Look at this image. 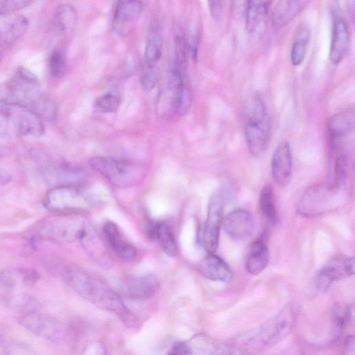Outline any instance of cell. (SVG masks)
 <instances>
[{
	"label": "cell",
	"instance_id": "cell-25",
	"mask_svg": "<svg viewBox=\"0 0 355 355\" xmlns=\"http://www.w3.org/2000/svg\"><path fill=\"white\" fill-rule=\"evenodd\" d=\"M309 3V1L282 0L275 5L272 11V21L276 28H279L295 17Z\"/></svg>",
	"mask_w": 355,
	"mask_h": 355
},
{
	"label": "cell",
	"instance_id": "cell-24",
	"mask_svg": "<svg viewBox=\"0 0 355 355\" xmlns=\"http://www.w3.org/2000/svg\"><path fill=\"white\" fill-rule=\"evenodd\" d=\"M354 111L346 110L334 114L329 123V131L333 144L338 146L354 129Z\"/></svg>",
	"mask_w": 355,
	"mask_h": 355
},
{
	"label": "cell",
	"instance_id": "cell-8",
	"mask_svg": "<svg viewBox=\"0 0 355 355\" xmlns=\"http://www.w3.org/2000/svg\"><path fill=\"white\" fill-rule=\"evenodd\" d=\"M343 187L320 184L310 187L302 195L298 205L300 214L313 217L337 209L344 200Z\"/></svg>",
	"mask_w": 355,
	"mask_h": 355
},
{
	"label": "cell",
	"instance_id": "cell-5",
	"mask_svg": "<svg viewBox=\"0 0 355 355\" xmlns=\"http://www.w3.org/2000/svg\"><path fill=\"white\" fill-rule=\"evenodd\" d=\"M246 144L254 157L261 155L266 150L270 134V120L266 105L258 94L248 101L244 122Z\"/></svg>",
	"mask_w": 355,
	"mask_h": 355
},
{
	"label": "cell",
	"instance_id": "cell-32",
	"mask_svg": "<svg viewBox=\"0 0 355 355\" xmlns=\"http://www.w3.org/2000/svg\"><path fill=\"white\" fill-rule=\"evenodd\" d=\"M8 305L18 311L21 315L40 312L42 309L41 303L34 297L26 294L13 295L5 298Z\"/></svg>",
	"mask_w": 355,
	"mask_h": 355
},
{
	"label": "cell",
	"instance_id": "cell-34",
	"mask_svg": "<svg viewBox=\"0 0 355 355\" xmlns=\"http://www.w3.org/2000/svg\"><path fill=\"white\" fill-rule=\"evenodd\" d=\"M120 102L119 97L110 92L98 96L94 102V109L103 113H113L117 111Z\"/></svg>",
	"mask_w": 355,
	"mask_h": 355
},
{
	"label": "cell",
	"instance_id": "cell-38",
	"mask_svg": "<svg viewBox=\"0 0 355 355\" xmlns=\"http://www.w3.org/2000/svg\"><path fill=\"white\" fill-rule=\"evenodd\" d=\"M17 275L20 282L26 286L32 285L40 279L39 273L35 269L29 268L19 269Z\"/></svg>",
	"mask_w": 355,
	"mask_h": 355
},
{
	"label": "cell",
	"instance_id": "cell-35",
	"mask_svg": "<svg viewBox=\"0 0 355 355\" xmlns=\"http://www.w3.org/2000/svg\"><path fill=\"white\" fill-rule=\"evenodd\" d=\"M159 70L157 65L143 64L140 80L142 88L146 92L152 90L158 81Z\"/></svg>",
	"mask_w": 355,
	"mask_h": 355
},
{
	"label": "cell",
	"instance_id": "cell-15",
	"mask_svg": "<svg viewBox=\"0 0 355 355\" xmlns=\"http://www.w3.org/2000/svg\"><path fill=\"white\" fill-rule=\"evenodd\" d=\"M223 225L226 234L236 241L246 240L254 229L253 216L243 209H236L228 213L223 220Z\"/></svg>",
	"mask_w": 355,
	"mask_h": 355
},
{
	"label": "cell",
	"instance_id": "cell-36",
	"mask_svg": "<svg viewBox=\"0 0 355 355\" xmlns=\"http://www.w3.org/2000/svg\"><path fill=\"white\" fill-rule=\"evenodd\" d=\"M67 62L64 53L59 49L54 50L49 58V71L53 77L62 76L66 70Z\"/></svg>",
	"mask_w": 355,
	"mask_h": 355
},
{
	"label": "cell",
	"instance_id": "cell-20",
	"mask_svg": "<svg viewBox=\"0 0 355 355\" xmlns=\"http://www.w3.org/2000/svg\"><path fill=\"white\" fill-rule=\"evenodd\" d=\"M103 232L108 247L121 260L132 262L135 259L136 248L125 240L116 225L107 222L103 226Z\"/></svg>",
	"mask_w": 355,
	"mask_h": 355
},
{
	"label": "cell",
	"instance_id": "cell-10",
	"mask_svg": "<svg viewBox=\"0 0 355 355\" xmlns=\"http://www.w3.org/2000/svg\"><path fill=\"white\" fill-rule=\"evenodd\" d=\"M31 155L44 179L54 187L73 185L81 175L78 169L55 162L44 150L33 148Z\"/></svg>",
	"mask_w": 355,
	"mask_h": 355
},
{
	"label": "cell",
	"instance_id": "cell-1",
	"mask_svg": "<svg viewBox=\"0 0 355 355\" xmlns=\"http://www.w3.org/2000/svg\"><path fill=\"white\" fill-rule=\"evenodd\" d=\"M0 103L32 111L42 119L51 120L56 115L55 103L42 91L34 74L24 67L0 83Z\"/></svg>",
	"mask_w": 355,
	"mask_h": 355
},
{
	"label": "cell",
	"instance_id": "cell-11",
	"mask_svg": "<svg viewBox=\"0 0 355 355\" xmlns=\"http://www.w3.org/2000/svg\"><path fill=\"white\" fill-rule=\"evenodd\" d=\"M18 322L31 334L51 342H61L67 335L64 327L60 321L41 311L21 315Z\"/></svg>",
	"mask_w": 355,
	"mask_h": 355
},
{
	"label": "cell",
	"instance_id": "cell-33",
	"mask_svg": "<svg viewBox=\"0 0 355 355\" xmlns=\"http://www.w3.org/2000/svg\"><path fill=\"white\" fill-rule=\"evenodd\" d=\"M347 322L345 309L338 303L334 304L330 313V334L333 342L342 336Z\"/></svg>",
	"mask_w": 355,
	"mask_h": 355
},
{
	"label": "cell",
	"instance_id": "cell-19",
	"mask_svg": "<svg viewBox=\"0 0 355 355\" xmlns=\"http://www.w3.org/2000/svg\"><path fill=\"white\" fill-rule=\"evenodd\" d=\"M293 160L289 144L280 142L275 149L271 159V175L274 182L280 187L286 186L291 179Z\"/></svg>",
	"mask_w": 355,
	"mask_h": 355
},
{
	"label": "cell",
	"instance_id": "cell-28",
	"mask_svg": "<svg viewBox=\"0 0 355 355\" xmlns=\"http://www.w3.org/2000/svg\"><path fill=\"white\" fill-rule=\"evenodd\" d=\"M151 236L157 240L162 251L170 257H175L178 247L171 225L165 221L157 222L150 229Z\"/></svg>",
	"mask_w": 355,
	"mask_h": 355
},
{
	"label": "cell",
	"instance_id": "cell-44",
	"mask_svg": "<svg viewBox=\"0 0 355 355\" xmlns=\"http://www.w3.org/2000/svg\"><path fill=\"white\" fill-rule=\"evenodd\" d=\"M354 349V337L352 335H349L345 340L343 355H355Z\"/></svg>",
	"mask_w": 355,
	"mask_h": 355
},
{
	"label": "cell",
	"instance_id": "cell-41",
	"mask_svg": "<svg viewBox=\"0 0 355 355\" xmlns=\"http://www.w3.org/2000/svg\"><path fill=\"white\" fill-rule=\"evenodd\" d=\"M16 285V279L9 270L0 272V286L4 289H11Z\"/></svg>",
	"mask_w": 355,
	"mask_h": 355
},
{
	"label": "cell",
	"instance_id": "cell-22",
	"mask_svg": "<svg viewBox=\"0 0 355 355\" xmlns=\"http://www.w3.org/2000/svg\"><path fill=\"white\" fill-rule=\"evenodd\" d=\"M28 19L23 15L0 13V46L10 44L19 39L27 30Z\"/></svg>",
	"mask_w": 355,
	"mask_h": 355
},
{
	"label": "cell",
	"instance_id": "cell-40",
	"mask_svg": "<svg viewBox=\"0 0 355 355\" xmlns=\"http://www.w3.org/2000/svg\"><path fill=\"white\" fill-rule=\"evenodd\" d=\"M225 1H209L208 6L210 10L211 17L215 20H219L225 8Z\"/></svg>",
	"mask_w": 355,
	"mask_h": 355
},
{
	"label": "cell",
	"instance_id": "cell-12",
	"mask_svg": "<svg viewBox=\"0 0 355 355\" xmlns=\"http://www.w3.org/2000/svg\"><path fill=\"white\" fill-rule=\"evenodd\" d=\"M224 199L220 193L214 194L209 200L207 219L200 234V242L208 253H214L218 243L223 223Z\"/></svg>",
	"mask_w": 355,
	"mask_h": 355
},
{
	"label": "cell",
	"instance_id": "cell-3",
	"mask_svg": "<svg viewBox=\"0 0 355 355\" xmlns=\"http://www.w3.org/2000/svg\"><path fill=\"white\" fill-rule=\"evenodd\" d=\"M297 314L293 306L288 304L259 327L244 333L234 343V352L253 354L267 349L286 338L293 331Z\"/></svg>",
	"mask_w": 355,
	"mask_h": 355
},
{
	"label": "cell",
	"instance_id": "cell-17",
	"mask_svg": "<svg viewBox=\"0 0 355 355\" xmlns=\"http://www.w3.org/2000/svg\"><path fill=\"white\" fill-rule=\"evenodd\" d=\"M159 288V282L153 275L130 277L121 286L123 295L129 300L144 301L153 297Z\"/></svg>",
	"mask_w": 355,
	"mask_h": 355
},
{
	"label": "cell",
	"instance_id": "cell-23",
	"mask_svg": "<svg viewBox=\"0 0 355 355\" xmlns=\"http://www.w3.org/2000/svg\"><path fill=\"white\" fill-rule=\"evenodd\" d=\"M197 268L202 276L209 280L229 282L232 279V272L228 264L214 253H208Z\"/></svg>",
	"mask_w": 355,
	"mask_h": 355
},
{
	"label": "cell",
	"instance_id": "cell-30",
	"mask_svg": "<svg viewBox=\"0 0 355 355\" xmlns=\"http://www.w3.org/2000/svg\"><path fill=\"white\" fill-rule=\"evenodd\" d=\"M54 24L57 30L64 35L71 33L78 22L76 9L69 4L59 5L54 11Z\"/></svg>",
	"mask_w": 355,
	"mask_h": 355
},
{
	"label": "cell",
	"instance_id": "cell-31",
	"mask_svg": "<svg viewBox=\"0 0 355 355\" xmlns=\"http://www.w3.org/2000/svg\"><path fill=\"white\" fill-rule=\"evenodd\" d=\"M259 207L266 220L275 225L278 221L277 211L275 205L273 188L270 184L263 187L259 195Z\"/></svg>",
	"mask_w": 355,
	"mask_h": 355
},
{
	"label": "cell",
	"instance_id": "cell-9",
	"mask_svg": "<svg viewBox=\"0 0 355 355\" xmlns=\"http://www.w3.org/2000/svg\"><path fill=\"white\" fill-rule=\"evenodd\" d=\"M94 203V198L85 189L74 184L54 187L44 199L46 207L58 214H78Z\"/></svg>",
	"mask_w": 355,
	"mask_h": 355
},
{
	"label": "cell",
	"instance_id": "cell-29",
	"mask_svg": "<svg viewBox=\"0 0 355 355\" xmlns=\"http://www.w3.org/2000/svg\"><path fill=\"white\" fill-rule=\"evenodd\" d=\"M311 39V31L306 24L297 28L291 50V60L294 66L300 65L304 60Z\"/></svg>",
	"mask_w": 355,
	"mask_h": 355
},
{
	"label": "cell",
	"instance_id": "cell-7",
	"mask_svg": "<svg viewBox=\"0 0 355 355\" xmlns=\"http://www.w3.org/2000/svg\"><path fill=\"white\" fill-rule=\"evenodd\" d=\"M44 133L42 119L33 112L16 106H0V137H39Z\"/></svg>",
	"mask_w": 355,
	"mask_h": 355
},
{
	"label": "cell",
	"instance_id": "cell-13",
	"mask_svg": "<svg viewBox=\"0 0 355 355\" xmlns=\"http://www.w3.org/2000/svg\"><path fill=\"white\" fill-rule=\"evenodd\" d=\"M354 274V258L344 254H337L331 257L318 271L316 284L319 289L325 291L334 282L352 276Z\"/></svg>",
	"mask_w": 355,
	"mask_h": 355
},
{
	"label": "cell",
	"instance_id": "cell-37",
	"mask_svg": "<svg viewBox=\"0 0 355 355\" xmlns=\"http://www.w3.org/2000/svg\"><path fill=\"white\" fill-rule=\"evenodd\" d=\"M31 1L24 0H0V13H11L15 10L24 8L29 4Z\"/></svg>",
	"mask_w": 355,
	"mask_h": 355
},
{
	"label": "cell",
	"instance_id": "cell-6",
	"mask_svg": "<svg viewBox=\"0 0 355 355\" xmlns=\"http://www.w3.org/2000/svg\"><path fill=\"white\" fill-rule=\"evenodd\" d=\"M90 166L104 177L113 187L129 188L139 184L146 175L140 165L110 157H94Z\"/></svg>",
	"mask_w": 355,
	"mask_h": 355
},
{
	"label": "cell",
	"instance_id": "cell-16",
	"mask_svg": "<svg viewBox=\"0 0 355 355\" xmlns=\"http://www.w3.org/2000/svg\"><path fill=\"white\" fill-rule=\"evenodd\" d=\"M349 45V33L346 21L338 9L333 10V25L329 49L330 60L337 64L347 55Z\"/></svg>",
	"mask_w": 355,
	"mask_h": 355
},
{
	"label": "cell",
	"instance_id": "cell-21",
	"mask_svg": "<svg viewBox=\"0 0 355 355\" xmlns=\"http://www.w3.org/2000/svg\"><path fill=\"white\" fill-rule=\"evenodd\" d=\"M270 1H248L245 12V26L253 37H261L266 29Z\"/></svg>",
	"mask_w": 355,
	"mask_h": 355
},
{
	"label": "cell",
	"instance_id": "cell-39",
	"mask_svg": "<svg viewBox=\"0 0 355 355\" xmlns=\"http://www.w3.org/2000/svg\"><path fill=\"white\" fill-rule=\"evenodd\" d=\"M248 1H232L231 10L232 17L236 19H240L245 16Z\"/></svg>",
	"mask_w": 355,
	"mask_h": 355
},
{
	"label": "cell",
	"instance_id": "cell-2",
	"mask_svg": "<svg viewBox=\"0 0 355 355\" xmlns=\"http://www.w3.org/2000/svg\"><path fill=\"white\" fill-rule=\"evenodd\" d=\"M67 282L80 296L95 306L114 313L128 327H135L139 320L125 306L121 297L105 282L74 267L65 269Z\"/></svg>",
	"mask_w": 355,
	"mask_h": 355
},
{
	"label": "cell",
	"instance_id": "cell-42",
	"mask_svg": "<svg viewBox=\"0 0 355 355\" xmlns=\"http://www.w3.org/2000/svg\"><path fill=\"white\" fill-rule=\"evenodd\" d=\"M188 50L190 51L193 60H196L199 43L198 33L196 31H191L187 41Z\"/></svg>",
	"mask_w": 355,
	"mask_h": 355
},
{
	"label": "cell",
	"instance_id": "cell-27",
	"mask_svg": "<svg viewBox=\"0 0 355 355\" xmlns=\"http://www.w3.org/2000/svg\"><path fill=\"white\" fill-rule=\"evenodd\" d=\"M269 261V251L267 243L263 238H259L252 244L245 260L247 271L253 275L261 272Z\"/></svg>",
	"mask_w": 355,
	"mask_h": 355
},
{
	"label": "cell",
	"instance_id": "cell-43",
	"mask_svg": "<svg viewBox=\"0 0 355 355\" xmlns=\"http://www.w3.org/2000/svg\"><path fill=\"white\" fill-rule=\"evenodd\" d=\"M14 340L7 338L0 331V355H11Z\"/></svg>",
	"mask_w": 355,
	"mask_h": 355
},
{
	"label": "cell",
	"instance_id": "cell-26",
	"mask_svg": "<svg viewBox=\"0 0 355 355\" xmlns=\"http://www.w3.org/2000/svg\"><path fill=\"white\" fill-rule=\"evenodd\" d=\"M163 37L161 24L157 19L150 22L144 50V63L157 65L162 56Z\"/></svg>",
	"mask_w": 355,
	"mask_h": 355
},
{
	"label": "cell",
	"instance_id": "cell-18",
	"mask_svg": "<svg viewBox=\"0 0 355 355\" xmlns=\"http://www.w3.org/2000/svg\"><path fill=\"white\" fill-rule=\"evenodd\" d=\"M185 355H234L230 344L216 340L206 334H198L184 341Z\"/></svg>",
	"mask_w": 355,
	"mask_h": 355
},
{
	"label": "cell",
	"instance_id": "cell-4",
	"mask_svg": "<svg viewBox=\"0 0 355 355\" xmlns=\"http://www.w3.org/2000/svg\"><path fill=\"white\" fill-rule=\"evenodd\" d=\"M89 227L78 214H58L40 221L28 232V238L32 241L73 242L81 241Z\"/></svg>",
	"mask_w": 355,
	"mask_h": 355
},
{
	"label": "cell",
	"instance_id": "cell-14",
	"mask_svg": "<svg viewBox=\"0 0 355 355\" xmlns=\"http://www.w3.org/2000/svg\"><path fill=\"white\" fill-rule=\"evenodd\" d=\"M143 9L140 1H119L112 17V29L119 36H127L133 31Z\"/></svg>",
	"mask_w": 355,
	"mask_h": 355
}]
</instances>
